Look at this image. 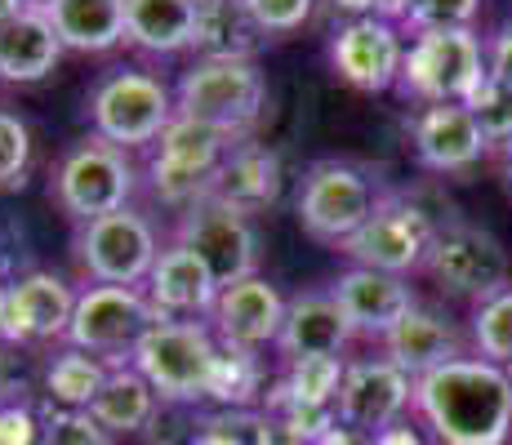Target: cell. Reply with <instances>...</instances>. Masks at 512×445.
<instances>
[{"instance_id": "obj_48", "label": "cell", "mask_w": 512, "mask_h": 445, "mask_svg": "<svg viewBox=\"0 0 512 445\" xmlns=\"http://www.w3.org/2000/svg\"><path fill=\"white\" fill-rule=\"evenodd\" d=\"M27 5H49V0H27Z\"/></svg>"}, {"instance_id": "obj_8", "label": "cell", "mask_w": 512, "mask_h": 445, "mask_svg": "<svg viewBox=\"0 0 512 445\" xmlns=\"http://www.w3.org/2000/svg\"><path fill=\"white\" fill-rule=\"evenodd\" d=\"M383 192L379 183L348 161H317L299 178V196H294V214L299 227L321 245L339 250L361 223L379 210Z\"/></svg>"}, {"instance_id": "obj_31", "label": "cell", "mask_w": 512, "mask_h": 445, "mask_svg": "<svg viewBox=\"0 0 512 445\" xmlns=\"http://www.w3.org/2000/svg\"><path fill=\"white\" fill-rule=\"evenodd\" d=\"M263 397H268V383H263L259 352L223 348V361H219V374H214L210 401L223 405V414H250V410H259V405H263Z\"/></svg>"}, {"instance_id": "obj_45", "label": "cell", "mask_w": 512, "mask_h": 445, "mask_svg": "<svg viewBox=\"0 0 512 445\" xmlns=\"http://www.w3.org/2000/svg\"><path fill=\"white\" fill-rule=\"evenodd\" d=\"M27 9V0H0V27L9 23V18H18Z\"/></svg>"}, {"instance_id": "obj_1", "label": "cell", "mask_w": 512, "mask_h": 445, "mask_svg": "<svg viewBox=\"0 0 512 445\" xmlns=\"http://www.w3.org/2000/svg\"><path fill=\"white\" fill-rule=\"evenodd\" d=\"M415 414L437 445H508L512 374L486 356H459L415 379Z\"/></svg>"}, {"instance_id": "obj_29", "label": "cell", "mask_w": 512, "mask_h": 445, "mask_svg": "<svg viewBox=\"0 0 512 445\" xmlns=\"http://www.w3.org/2000/svg\"><path fill=\"white\" fill-rule=\"evenodd\" d=\"M107 374L112 365L94 352H81V348H63L49 361L45 370V397L58 405V410H90L94 397L103 392Z\"/></svg>"}, {"instance_id": "obj_34", "label": "cell", "mask_w": 512, "mask_h": 445, "mask_svg": "<svg viewBox=\"0 0 512 445\" xmlns=\"http://www.w3.org/2000/svg\"><path fill=\"white\" fill-rule=\"evenodd\" d=\"M41 445H112V432L90 410H49L41 419Z\"/></svg>"}, {"instance_id": "obj_18", "label": "cell", "mask_w": 512, "mask_h": 445, "mask_svg": "<svg viewBox=\"0 0 512 445\" xmlns=\"http://www.w3.org/2000/svg\"><path fill=\"white\" fill-rule=\"evenodd\" d=\"M334 303L348 316L352 334L361 339H383L392 325L415 308V290H410V276H388L374 272V267H348L330 281Z\"/></svg>"}, {"instance_id": "obj_17", "label": "cell", "mask_w": 512, "mask_h": 445, "mask_svg": "<svg viewBox=\"0 0 512 445\" xmlns=\"http://www.w3.org/2000/svg\"><path fill=\"white\" fill-rule=\"evenodd\" d=\"M281 325H285V299L268 276H245V281L219 290L214 312H210L214 339L236 352L277 348Z\"/></svg>"}, {"instance_id": "obj_24", "label": "cell", "mask_w": 512, "mask_h": 445, "mask_svg": "<svg viewBox=\"0 0 512 445\" xmlns=\"http://www.w3.org/2000/svg\"><path fill=\"white\" fill-rule=\"evenodd\" d=\"M219 201H228L232 210L241 214H259L268 210L281 196V156L272 147L254 143V138H241L228 156H223L219 174H214V192Z\"/></svg>"}, {"instance_id": "obj_32", "label": "cell", "mask_w": 512, "mask_h": 445, "mask_svg": "<svg viewBox=\"0 0 512 445\" xmlns=\"http://www.w3.org/2000/svg\"><path fill=\"white\" fill-rule=\"evenodd\" d=\"M468 339L477 348V356L512 370V285H504L499 294H490V299H481L472 308Z\"/></svg>"}, {"instance_id": "obj_6", "label": "cell", "mask_w": 512, "mask_h": 445, "mask_svg": "<svg viewBox=\"0 0 512 445\" xmlns=\"http://www.w3.org/2000/svg\"><path fill=\"white\" fill-rule=\"evenodd\" d=\"M179 116L174 107V89L161 76L143 72V67H116L90 94V125L103 143L112 147H152L165 134V125Z\"/></svg>"}, {"instance_id": "obj_4", "label": "cell", "mask_w": 512, "mask_h": 445, "mask_svg": "<svg viewBox=\"0 0 512 445\" xmlns=\"http://www.w3.org/2000/svg\"><path fill=\"white\" fill-rule=\"evenodd\" d=\"M134 192H139V170H134L130 152L103 143L98 134L67 147L63 161L54 165V183H49L54 205L76 227L90 219H103V214L130 210Z\"/></svg>"}, {"instance_id": "obj_42", "label": "cell", "mask_w": 512, "mask_h": 445, "mask_svg": "<svg viewBox=\"0 0 512 445\" xmlns=\"http://www.w3.org/2000/svg\"><path fill=\"white\" fill-rule=\"evenodd\" d=\"M486 72L495 76L499 85L512 89V23L499 27V32L486 41Z\"/></svg>"}, {"instance_id": "obj_49", "label": "cell", "mask_w": 512, "mask_h": 445, "mask_svg": "<svg viewBox=\"0 0 512 445\" xmlns=\"http://www.w3.org/2000/svg\"><path fill=\"white\" fill-rule=\"evenodd\" d=\"M508 374H512V370H508Z\"/></svg>"}, {"instance_id": "obj_14", "label": "cell", "mask_w": 512, "mask_h": 445, "mask_svg": "<svg viewBox=\"0 0 512 445\" xmlns=\"http://www.w3.org/2000/svg\"><path fill=\"white\" fill-rule=\"evenodd\" d=\"M415 410V379L388 356H361L343 365L334 419L361 437H379L383 428L401 423Z\"/></svg>"}, {"instance_id": "obj_13", "label": "cell", "mask_w": 512, "mask_h": 445, "mask_svg": "<svg viewBox=\"0 0 512 445\" xmlns=\"http://www.w3.org/2000/svg\"><path fill=\"white\" fill-rule=\"evenodd\" d=\"M156 321H170L152 308L143 290L134 285H85L76 294V312L67 325V348L81 352H134V343L152 330Z\"/></svg>"}, {"instance_id": "obj_11", "label": "cell", "mask_w": 512, "mask_h": 445, "mask_svg": "<svg viewBox=\"0 0 512 445\" xmlns=\"http://www.w3.org/2000/svg\"><path fill=\"white\" fill-rule=\"evenodd\" d=\"M423 272L441 285L446 294L455 299H490L508 285V250L499 236H490L486 227H472L464 219H446L432 236V250H428V263Z\"/></svg>"}, {"instance_id": "obj_3", "label": "cell", "mask_w": 512, "mask_h": 445, "mask_svg": "<svg viewBox=\"0 0 512 445\" xmlns=\"http://www.w3.org/2000/svg\"><path fill=\"white\" fill-rule=\"evenodd\" d=\"M486 76V41L472 27H437V32H415V41L406 45L397 89L419 107L468 103Z\"/></svg>"}, {"instance_id": "obj_40", "label": "cell", "mask_w": 512, "mask_h": 445, "mask_svg": "<svg viewBox=\"0 0 512 445\" xmlns=\"http://www.w3.org/2000/svg\"><path fill=\"white\" fill-rule=\"evenodd\" d=\"M334 9L352 18H383V23H406L410 0H334Z\"/></svg>"}, {"instance_id": "obj_19", "label": "cell", "mask_w": 512, "mask_h": 445, "mask_svg": "<svg viewBox=\"0 0 512 445\" xmlns=\"http://www.w3.org/2000/svg\"><path fill=\"white\" fill-rule=\"evenodd\" d=\"M410 138H415V156L423 161V170H432V174L472 170L490 152L486 134H481L477 116L468 112V103L423 107L415 116V125H410Z\"/></svg>"}, {"instance_id": "obj_37", "label": "cell", "mask_w": 512, "mask_h": 445, "mask_svg": "<svg viewBox=\"0 0 512 445\" xmlns=\"http://www.w3.org/2000/svg\"><path fill=\"white\" fill-rule=\"evenodd\" d=\"M245 9L268 36H290L312 18L317 0H245Z\"/></svg>"}, {"instance_id": "obj_43", "label": "cell", "mask_w": 512, "mask_h": 445, "mask_svg": "<svg viewBox=\"0 0 512 445\" xmlns=\"http://www.w3.org/2000/svg\"><path fill=\"white\" fill-rule=\"evenodd\" d=\"M374 441H379V445H437L423 423H410V414L401 423H392V428H383Z\"/></svg>"}, {"instance_id": "obj_16", "label": "cell", "mask_w": 512, "mask_h": 445, "mask_svg": "<svg viewBox=\"0 0 512 445\" xmlns=\"http://www.w3.org/2000/svg\"><path fill=\"white\" fill-rule=\"evenodd\" d=\"M72 285L58 272H23L5 285V343L27 348V343L67 339V325L76 312Z\"/></svg>"}, {"instance_id": "obj_27", "label": "cell", "mask_w": 512, "mask_h": 445, "mask_svg": "<svg viewBox=\"0 0 512 445\" xmlns=\"http://www.w3.org/2000/svg\"><path fill=\"white\" fill-rule=\"evenodd\" d=\"M201 0H125V41L143 54H183L196 36Z\"/></svg>"}, {"instance_id": "obj_46", "label": "cell", "mask_w": 512, "mask_h": 445, "mask_svg": "<svg viewBox=\"0 0 512 445\" xmlns=\"http://www.w3.org/2000/svg\"><path fill=\"white\" fill-rule=\"evenodd\" d=\"M499 161H504V178L512 183V138H508L504 147H499Z\"/></svg>"}, {"instance_id": "obj_26", "label": "cell", "mask_w": 512, "mask_h": 445, "mask_svg": "<svg viewBox=\"0 0 512 445\" xmlns=\"http://www.w3.org/2000/svg\"><path fill=\"white\" fill-rule=\"evenodd\" d=\"M41 9L72 54H107L125 41V0H49Z\"/></svg>"}, {"instance_id": "obj_10", "label": "cell", "mask_w": 512, "mask_h": 445, "mask_svg": "<svg viewBox=\"0 0 512 445\" xmlns=\"http://www.w3.org/2000/svg\"><path fill=\"white\" fill-rule=\"evenodd\" d=\"M161 254V236L147 214L116 210L76 227V263L94 285H134L143 290Z\"/></svg>"}, {"instance_id": "obj_12", "label": "cell", "mask_w": 512, "mask_h": 445, "mask_svg": "<svg viewBox=\"0 0 512 445\" xmlns=\"http://www.w3.org/2000/svg\"><path fill=\"white\" fill-rule=\"evenodd\" d=\"M174 241L187 245L196 259L210 267L219 290L245 281V276H259V232H254V219L232 210L219 196H201L196 205H187L179 214Z\"/></svg>"}, {"instance_id": "obj_36", "label": "cell", "mask_w": 512, "mask_h": 445, "mask_svg": "<svg viewBox=\"0 0 512 445\" xmlns=\"http://www.w3.org/2000/svg\"><path fill=\"white\" fill-rule=\"evenodd\" d=\"M481 0H410V14L401 27L410 32H437V27H472Z\"/></svg>"}, {"instance_id": "obj_30", "label": "cell", "mask_w": 512, "mask_h": 445, "mask_svg": "<svg viewBox=\"0 0 512 445\" xmlns=\"http://www.w3.org/2000/svg\"><path fill=\"white\" fill-rule=\"evenodd\" d=\"M343 356H303V361H285V374L272 383L294 405H317V410H334L343 383Z\"/></svg>"}, {"instance_id": "obj_25", "label": "cell", "mask_w": 512, "mask_h": 445, "mask_svg": "<svg viewBox=\"0 0 512 445\" xmlns=\"http://www.w3.org/2000/svg\"><path fill=\"white\" fill-rule=\"evenodd\" d=\"M268 45V32L250 18L245 0H201L196 9V58H214V63H254L259 49Z\"/></svg>"}, {"instance_id": "obj_41", "label": "cell", "mask_w": 512, "mask_h": 445, "mask_svg": "<svg viewBox=\"0 0 512 445\" xmlns=\"http://www.w3.org/2000/svg\"><path fill=\"white\" fill-rule=\"evenodd\" d=\"M241 419L245 414H219V419H210L205 428H196L183 445H250L245 441V432H236V423Z\"/></svg>"}, {"instance_id": "obj_9", "label": "cell", "mask_w": 512, "mask_h": 445, "mask_svg": "<svg viewBox=\"0 0 512 445\" xmlns=\"http://www.w3.org/2000/svg\"><path fill=\"white\" fill-rule=\"evenodd\" d=\"M437 227H441L437 214H428L419 201H410L406 192H383L379 210H374L370 219L339 245V250L352 259V267H374V272H388V276H410L428 263Z\"/></svg>"}, {"instance_id": "obj_47", "label": "cell", "mask_w": 512, "mask_h": 445, "mask_svg": "<svg viewBox=\"0 0 512 445\" xmlns=\"http://www.w3.org/2000/svg\"><path fill=\"white\" fill-rule=\"evenodd\" d=\"M9 343H5V285H0V352H5Z\"/></svg>"}, {"instance_id": "obj_28", "label": "cell", "mask_w": 512, "mask_h": 445, "mask_svg": "<svg viewBox=\"0 0 512 445\" xmlns=\"http://www.w3.org/2000/svg\"><path fill=\"white\" fill-rule=\"evenodd\" d=\"M161 405L165 401L156 397V388L134 370V365H112V374H107L103 392L94 397L90 414L112 432V437H134V432L152 428Z\"/></svg>"}, {"instance_id": "obj_15", "label": "cell", "mask_w": 512, "mask_h": 445, "mask_svg": "<svg viewBox=\"0 0 512 445\" xmlns=\"http://www.w3.org/2000/svg\"><path fill=\"white\" fill-rule=\"evenodd\" d=\"M330 63L343 81L366 89V94L397 89L401 63H406L401 27L383 23V18H348L330 41Z\"/></svg>"}, {"instance_id": "obj_5", "label": "cell", "mask_w": 512, "mask_h": 445, "mask_svg": "<svg viewBox=\"0 0 512 445\" xmlns=\"http://www.w3.org/2000/svg\"><path fill=\"white\" fill-rule=\"evenodd\" d=\"M236 143H241V138L214 130V125H205V121L174 116V121L165 125V134L152 143L156 152H152V161H147V187H152V196L183 214L187 205H196L201 196L214 192V174H219L223 156H228Z\"/></svg>"}, {"instance_id": "obj_44", "label": "cell", "mask_w": 512, "mask_h": 445, "mask_svg": "<svg viewBox=\"0 0 512 445\" xmlns=\"http://www.w3.org/2000/svg\"><path fill=\"white\" fill-rule=\"evenodd\" d=\"M312 445H379L374 437H361V432H352V428H343V423H334L330 432H321Z\"/></svg>"}, {"instance_id": "obj_38", "label": "cell", "mask_w": 512, "mask_h": 445, "mask_svg": "<svg viewBox=\"0 0 512 445\" xmlns=\"http://www.w3.org/2000/svg\"><path fill=\"white\" fill-rule=\"evenodd\" d=\"M241 428H245V441L250 445H308V437H303L281 410H272V405L250 410Z\"/></svg>"}, {"instance_id": "obj_20", "label": "cell", "mask_w": 512, "mask_h": 445, "mask_svg": "<svg viewBox=\"0 0 512 445\" xmlns=\"http://www.w3.org/2000/svg\"><path fill=\"white\" fill-rule=\"evenodd\" d=\"M143 294L152 299V308L170 321H196V316H210L214 299H219V281L210 276V267L196 259L187 245L170 241L156 254V267L147 276Z\"/></svg>"}, {"instance_id": "obj_33", "label": "cell", "mask_w": 512, "mask_h": 445, "mask_svg": "<svg viewBox=\"0 0 512 445\" xmlns=\"http://www.w3.org/2000/svg\"><path fill=\"white\" fill-rule=\"evenodd\" d=\"M468 112L477 116V125H481V134H486L490 152H499V147L512 138V89L499 85L495 76H486L477 94L468 98Z\"/></svg>"}, {"instance_id": "obj_21", "label": "cell", "mask_w": 512, "mask_h": 445, "mask_svg": "<svg viewBox=\"0 0 512 445\" xmlns=\"http://www.w3.org/2000/svg\"><path fill=\"white\" fill-rule=\"evenodd\" d=\"M379 343H383V356L397 361L410 379H423V374L437 370V365L468 356L464 352V334L455 330V321L441 316L437 308H423V303H415V308L401 316V321L392 325Z\"/></svg>"}, {"instance_id": "obj_22", "label": "cell", "mask_w": 512, "mask_h": 445, "mask_svg": "<svg viewBox=\"0 0 512 445\" xmlns=\"http://www.w3.org/2000/svg\"><path fill=\"white\" fill-rule=\"evenodd\" d=\"M357 339L343 308L334 303L330 290H308L285 299V325L277 352L285 361H303V356H343V348Z\"/></svg>"}, {"instance_id": "obj_23", "label": "cell", "mask_w": 512, "mask_h": 445, "mask_svg": "<svg viewBox=\"0 0 512 445\" xmlns=\"http://www.w3.org/2000/svg\"><path fill=\"white\" fill-rule=\"evenodd\" d=\"M67 49L58 41L54 23L41 5H27L18 18L0 27V81L5 85H36L58 67Z\"/></svg>"}, {"instance_id": "obj_2", "label": "cell", "mask_w": 512, "mask_h": 445, "mask_svg": "<svg viewBox=\"0 0 512 445\" xmlns=\"http://www.w3.org/2000/svg\"><path fill=\"white\" fill-rule=\"evenodd\" d=\"M219 361L223 343L205 321H156L130 352V365L152 383L156 397L187 410L210 401Z\"/></svg>"}, {"instance_id": "obj_7", "label": "cell", "mask_w": 512, "mask_h": 445, "mask_svg": "<svg viewBox=\"0 0 512 445\" xmlns=\"http://www.w3.org/2000/svg\"><path fill=\"white\" fill-rule=\"evenodd\" d=\"M268 103V81L259 63H214L196 58L174 85V107L179 116L205 121L232 138H250Z\"/></svg>"}, {"instance_id": "obj_39", "label": "cell", "mask_w": 512, "mask_h": 445, "mask_svg": "<svg viewBox=\"0 0 512 445\" xmlns=\"http://www.w3.org/2000/svg\"><path fill=\"white\" fill-rule=\"evenodd\" d=\"M0 445H41V414L18 397H0Z\"/></svg>"}, {"instance_id": "obj_35", "label": "cell", "mask_w": 512, "mask_h": 445, "mask_svg": "<svg viewBox=\"0 0 512 445\" xmlns=\"http://www.w3.org/2000/svg\"><path fill=\"white\" fill-rule=\"evenodd\" d=\"M32 165V130L14 112H0V192L18 187Z\"/></svg>"}]
</instances>
